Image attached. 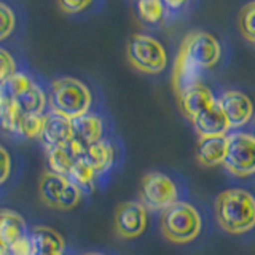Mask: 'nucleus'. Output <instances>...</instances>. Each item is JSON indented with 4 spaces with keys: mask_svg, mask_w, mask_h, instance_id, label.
<instances>
[{
    "mask_svg": "<svg viewBox=\"0 0 255 255\" xmlns=\"http://www.w3.org/2000/svg\"><path fill=\"white\" fill-rule=\"evenodd\" d=\"M215 215L222 230L246 235L255 228V196L243 188H228L215 199Z\"/></svg>",
    "mask_w": 255,
    "mask_h": 255,
    "instance_id": "f257e3e1",
    "label": "nucleus"
},
{
    "mask_svg": "<svg viewBox=\"0 0 255 255\" xmlns=\"http://www.w3.org/2000/svg\"><path fill=\"white\" fill-rule=\"evenodd\" d=\"M93 96L90 88L74 77H61L51 82L48 106L51 112L69 120L90 114Z\"/></svg>",
    "mask_w": 255,
    "mask_h": 255,
    "instance_id": "f03ea898",
    "label": "nucleus"
},
{
    "mask_svg": "<svg viewBox=\"0 0 255 255\" xmlns=\"http://www.w3.org/2000/svg\"><path fill=\"white\" fill-rule=\"evenodd\" d=\"M159 228L169 243L188 244L201 233L203 219L195 206L185 201H177L161 212Z\"/></svg>",
    "mask_w": 255,
    "mask_h": 255,
    "instance_id": "7ed1b4c3",
    "label": "nucleus"
},
{
    "mask_svg": "<svg viewBox=\"0 0 255 255\" xmlns=\"http://www.w3.org/2000/svg\"><path fill=\"white\" fill-rule=\"evenodd\" d=\"M126 56L131 66L143 74H161L167 66V53L161 42L145 34L131 37L126 46Z\"/></svg>",
    "mask_w": 255,
    "mask_h": 255,
    "instance_id": "20e7f679",
    "label": "nucleus"
},
{
    "mask_svg": "<svg viewBox=\"0 0 255 255\" xmlns=\"http://www.w3.org/2000/svg\"><path fill=\"white\" fill-rule=\"evenodd\" d=\"M83 191L67 177L45 171L38 182V198L45 206L58 211H72L80 204Z\"/></svg>",
    "mask_w": 255,
    "mask_h": 255,
    "instance_id": "39448f33",
    "label": "nucleus"
},
{
    "mask_svg": "<svg viewBox=\"0 0 255 255\" xmlns=\"http://www.w3.org/2000/svg\"><path fill=\"white\" fill-rule=\"evenodd\" d=\"M179 187L164 172L151 171L143 175L140 187V203L148 211H164L179 199Z\"/></svg>",
    "mask_w": 255,
    "mask_h": 255,
    "instance_id": "423d86ee",
    "label": "nucleus"
},
{
    "mask_svg": "<svg viewBox=\"0 0 255 255\" xmlns=\"http://www.w3.org/2000/svg\"><path fill=\"white\" fill-rule=\"evenodd\" d=\"M228 147L223 166L235 177H251L255 174V135L233 132L227 135Z\"/></svg>",
    "mask_w": 255,
    "mask_h": 255,
    "instance_id": "0eeeda50",
    "label": "nucleus"
},
{
    "mask_svg": "<svg viewBox=\"0 0 255 255\" xmlns=\"http://www.w3.org/2000/svg\"><path fill=\"white\" fill-rule=\"evenodd\" d=\"M6 93L10 94L14 106L24 115L40 117L45 115V107L48 106V98L34 80H30L24 74H16L5 86Z\"/></svg>",
    "mask_w": 255,
    "mask_h": 255,
    "instance_id": "6e6552de",
    "label": "nucleus"
},
{
    "mask_svg": "<svg viewBox=\"0 0 255 255\" xmlns=\"http://www.w3.org/2000/svg\"><path fill=\"white\" fill-rule=\"evenodd\" d=\"M0 244L10 255H32L30 233L21 214L0 209Z\"/></svg>",
    "mask_w": 255,
    "mask_h": 255,
    "instance_id": "1a4fd4ad",
    "label": "nucleus"
},
{
    "mask_svg": "<svg viewBox=\"0 0 255 255\" xmlns=\"http://www.w3.org/2000/svg\"><path fill=\"white\" fill-rule=\"evenodd\" d=\"M179 51L203 70L217 66L222 56L219 40L204 30H191L190 34H187L182 40Z\"/></svg>",
    "mask_w": 255,
    "mask_h": 255,
    "instance_id": "9d476101",
    "label": "nucleus"
},
{
    "mask_svg": "<svg viewBox=\"0 0 255 255\" xmlns=\"http://www.w3.org/2000/svg\"><path fill=\"white\" fill-rule=\"evenodd\" d=\"M147 228V207L140 201H126L115 212V233L122 239L139 238Z\"/></svg>",
    "mask_w": 255,
    "mask_h": 255,
    "instance_id": "9b49d317",
    "label": "nucleus"
},
{
    "mask_svg": "<svg viewBox=\"0 0 255 255\" xmlns=\"http://www.w3.org/2000/svg\"><path fill=\"white\" fill-rule=\"evenodd\" d=\"M217 104L225 114L231 129L246 126L254 117V104L249 96L243 91H225L217 99Z\"/></svg>",
    "mask_w": 255,
    "mask_h": 255,
    "instance_id": "f8f14e48",
    "label": "nucleus"
},
{
    "mask_svg": "<svg viewBox=\"0 0 255 255\" xmlns=\"http://www.w3.org/2000/svg\"><path fill=\"white\" fill-rule=\"evenodd\" d=\"M72 139H74L72 120L62 117L59 114H54L51 110L48 112V114H45L42 134H40L38 140L43 143L46 150L67 147Z\"/></svg>",
    "mask_w": 255,
    "mask_h": 255,
    "instance_id": "ddd939ff",
    "label": "nucleus"
},
{
    "mask_svg": "<svg viewBox=\"0 0 255 255\" xmlns=\"http://www.w3.org/2000/svg\"><path fill=\"white\" fill-rule=\"evenodd\" d=\"M195 128V132L199 137H215V135H227V132L231 129L230 123L223 114V110L215 102L212 107L201 112L191 120Z\"/></svg>",
    "mask_w": 255,
    "mask_h": 255,
    "instance_id": "4468645a",
    "label": "nucleus"
},
{
    "mask_svg": "<svg viewBox=\"0 0 255 255\" xmlns=\"http://www.w3.org/2000/svg\"><path fill=\"white\" fill-rule=\"evenodd\" d=\"M215 102H217L215 96L212 94L209 88L204 86L203 83H196L179 94L180 109L183 112V115L190 120H193L196 115L201 114V112L212 107Z\"/></svg>",
    "mask_w": 255,
    "mask_h": 255,
    "instance_id": "2eb2a0df",
    "label": "nucleus"
},
{
    "mask_svg": "<svg viewBox=\"0 0 255 255\" xmlns=\"http://www.w3.org/2000/svg\"><path fill=\"white\" fill-rule=\"evenodd\" d=\"M32 255H64L66 241L50 227H34L30 231Z\"/></svg>",
    "mask_w": 255,
    "mask_h": 255,
    "instance_id": "dca6fc26",
    "label": "nucleus"
},
{
    "mask_svg": "<svg viewBox=\"0 0 255 255\" xmlns=\"http://www.w3.org/2000/svg\"><path fill=\"white\" fill-rule=\"evenodd\" d=\"M227 135L215 137H199L196 143V161L204 167H217L223 164L227 156Z\"/></svg>",
    "mask_w": 255,
    "mask_h": 255,
    "instance_id": "f3484780",
    "label": "nucleus"
},
{
    "mask_svg": "<svg viewBox=\"0 0 255 255\" xmlns=\"http://www.w3.org/2000/svg\"><path fill=\"white\" fill-rule=\"evenodd\" d=\"M201 74H203V69H199L195 62H191L185 54L179 51L174 62V67H172V78H171L175 94L179 96L182 91H185L187 88L199 83Z\"/></svg>",
    "mask_w": 255,
    "mask_h": 255,
    "instance_id": "a211bd4d",
    "label": "nucleus"
},
{
    "mask_svg": "<svg viewBox=\"0 0 255 255\" xmlns=\"http://www.w3.org/2000/svg\"><path fill=\"white\" fill-rule=\"evenodd\" d=\"M72 132H74V140L80 142L85 147H90L91 143L102 140L104 123L101 117L86 114L72 120Z\"/></svg>",
    "mask_w": 255,
    "mask_h": 255,
    "instance_id": "6ab92c4d",
    "label": "nucleus"
},
{
    "mask_svg": "<svg viewBox=\"0 0 255 255\" xmlns=\"http://www.w3.org/2000/svg\"><path fill=\"white\" fill-rule=\"evenodd\" d=\"M83 159L94 167L96 172L102 174V172H107L112 167V164H114L115 150L112 147L110 142L99 140L96 143H91L90 147H86Z\"/></svg>",
    "mask_w": 255,
    "mask_h": 255,
    "instance_id": "aec40b11",
    "label": "nucleus"
},
{
    "mask_svg": "<svg viewBox=\"0 0 255 255\" xmlns=\"http://www.w3.org/2000/svg\"><path fill=\"white\" fill-rule=\"evenodd\" d=\"M75 161H78V159L70 153L67 147L46 150V163L48 167H50L48 171L62 175V177H69L70 169L74 167Z\"/></svg>",
    "mask_w": 255,
    "mask_h": 255,
    "instance_id": "412c9836",
    "label": "nucleus"
},
{
    "mask_svg": "<svg viewBox=\"0 0 255 255\" xmlns=\"http://www.w3.org/2000/svg\"><path fill=\"white\" fill-rule=\"evenodd\" d=\"M96 177H98V172L94 171V167L82 158V159H78V161H75L67 179L72 183H75L83 193H90V191L94 190Z\"/></svg>",
    "mask_w": 255,
    "mask_h": 255,
    "instance_id": "4be33fe9",
    "label": "nucleus"
},
{
    "mask_svg": "<svg viewBox=\"0 0 255 255\" xmlns=\"http://www.w3.org/2000/svg\"><path fill=\"white\" fill-rule=\"evenodd\" d=\"M45 115L34 117V115H24L19 112L18 126H16V134L22 135L26 139H38L42 134Z\"/></svg>",
    "mask_w": 255,
    "mask_h": 255,
    "instance_id": "5701e85b",
    "label": "nucleus"
},
{
    "mask_svg": "<svg viewBox=\"0 0 255 255\" xmlns=\"http://www.w3.org/2000/svg\"><path fill=\"white\" fill-rule=\"evenodd\" d=\"M238 27L247 42L255 45V0L241 8L238 16Z\"/></svg>",
    "mask_w": 255,
    "mask_h": 255,
    "instance_id": "b1692460",
    "label": "nucleus"
},
{
    "mask_svg": "<svg viewBox=\"0 0 255 255\" xmlns=\"http://www.w3.org/2000/svg\"><path fill=\"white\" fill-rule=\"evenodd\" d=\"M137 10L143 21L148 24H155L163 18L164 3L163 0H137Z\"/></svg>",
    "mask_w": 255,
    "mask_h": 255,
    "instance_id": "393cba45",
    "label": "nucleus"
},
{
    "mask_svg": "<svg viewBox=\"0 0 255 255\" xmlns=\"http://www.w3.org/2000/svg\"><path fill=\"white\" fill-rule=\"evenodd\" d=\"M16 27V14L10 5L0 0V42H3L13 34Z\"/></svg>",
    "mask_w": 255,
    "mask_h": 255,
    "instance_id": "a878e982",
    "label": "nucleus"
},
{
    "mask_svg": "<svg viewBox=\"0 0 255 255\" xmlns=\"http://www.w3.org/2000/svg\"><path fill=\"white\" fill-rule=\"evenodd\" d=\"M16 74L18 72H16L14 58L5 48H0V88H3Z\"/></svg>",
    "mask_w": 255,
    "mask_h": 255,
    "instance_id": "bb28decb",
    "label": "nucleus"
},
{
    "mask_svg": "<svg viewBox=\"0 0 255 255\" xmlns=\"http://www.w3.org/2000/svg\"><path fill=\"white\" fill-rule=\"evenodd\" d=\"M56 3L61 8V11L67 14H77L85 11L93 3V0H56Z\"/></svg>",
    "mask_w": 255,
    "mask_h": 255,
    "instance_id": "cd10ccee",
    "label": "nucleus"
},
{
    "mask_svg": "<svg viewBox=\"0 0 255 255\" xmlns=\"http://www.w3.org/2000/svg\"><path fill=\"white\" fill-rule=\"evenodd\" d=\"M11 172V158L5 147L0 145V185L6 182Z\"/></svg>",
    "mask_w": 255,
    "mask_h": 255,
    "instance_id": "c85d7f7f",
    "label": "nucleus"
},
{
    "mask_svg": "<svg viewBox=\"0 0 255 255\" xmlns=\"http://www.w3.org/2000/svg\"><path fill=\"white\" fill-rule=\"evenodd\" d=\"M188 0H163V3L166 8H169V10H179L183 5H185Z\"/></svg>",
    "mask_w": 255,
    "mask_h": 255,
    "instance_id": "c756f323",
    "label": "nucleus"
},
{
    "mask_svg": "<svg viewBox=\"0 0 255 255\" xmlns=\"http://www.w3.org/2000/svg\"><path fill=\"white\" fill-rule=\"evenodd\" d=\"M0 255H10V252H8L2 244H0Z\"/></svg>",
    "mask_w": 255,
    "mask_h": 255,
    "instance_id": "7c9ffc66",
    "label": "nucleus"
},
{
    "mask_svg": "<svg viewBox=\"0 0 255 255\" xmlns=\"http://www.w3.org/2000/svg\"><path fill=\"white\" fill-rule=\"evenodd\" d=\"M83 255H106V254H101V252H86Z\"/></svg>",
    "mask_w": 255,
    "mask_h": 255,
    "instance_id": "2f4dec72",
    "label": "nucleus"
}]
</instances>
